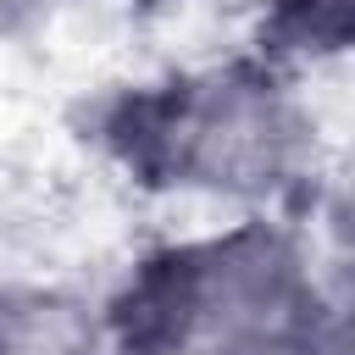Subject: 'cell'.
Wrapping results in <instances>:
<instances>
[{
    "instance_id": "obj_1",
    "label": "cell",
    "mask_w": 355,
    "mask_h": 355,
    "mask_svg": "<svg viewBox=\"0 0 355 355\" xmlns=\"http://www.w3.org/2000/svg\"><path fill=\"white\" fill-rule=\"evenodd\" d=\"M94 139L144 189L227 200L288 194L311 166V122L261 55L122 89L100 105Z\"/></svg>"
},
{
    "instance_id": "obj_2",
    "label": "cell",
    "mask_w": 355,
    "mask_h": 355,
    "mask_svg": "<svg viewBox=\"0 0 355 355\" xmlns=\"http://www.w3.org/2000/svg\"><path fill=\"white\" fill-rule=\"evenodd\" d=\"M322 294L300 244L272 222L150 250L105 300L100 333L116 355H211L244 333L311 311Z\"/></svg>"
},
{
    "instance_id": "obj_3",
    "label": "cell",
    "mask_w": 355,
    "mask_h": 355,
    "mask_svg": "<svg viewBox=\"0 0 355 355\" xmlns=\"http://www.w3.org/2000/svg\"><path fill=\"white\" fill-rule=\"evenodd\" d=\"M100 338L72 300L0 288V355H100Z\"/></svg>"
},
{
    "instance_id": "obj_4",
    "label": "cell",
    "mask_w": 355,
    "mask_h": 355,
    "mask_svg": "<svg viewBox=\"0 0 355 355\" xmlns=\"http://www.w3.org/2000/svg\"><path fill=\"white\" fill-rule=\"evenodd\" d=\"M355 50V0H266L261 61H322Z\"/></svg>"
},
{
    "instance_id": "obj_5",
    "label": "cell",
    "mask_w": 355,
    "mask_h": 355,
    "mask_svg": "<svg viewBox=\"0 0 355 355\" xmlns=\"http://www.w3.org/2000/svg\"><path fill=\"white\" fill-rule=\"evenodd\" d=\"M211 355H355V322L333 305H311L277 327H261V333H244Z\"/></svg>"
},
{
    "instance_id": "obj_6",
    "label": "cell",
    "mask_w": 355,
    "mask_h": 355,
    "mask_svg": "<svg viewBox=\"0 0 355 355\" xmlns=\"http://www.w3.org/2000/svg\"><path fill=\"white\" fill-rule=\"evenodd\" d=\"M333 233L355 250V166H349V178H344L338 194H333Z\"/></svg>"
}]
</instances>
